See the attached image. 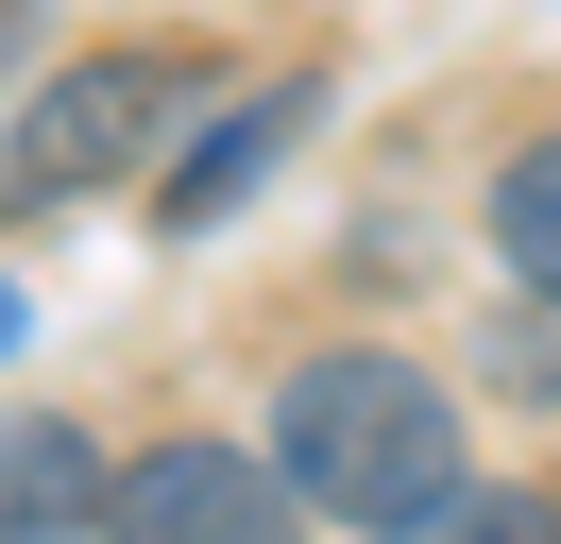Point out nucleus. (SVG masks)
Returning a JSON list of instances; mask_svg holds the SVG:
<instances>
[{"mask_svg":"<svg viewBox=\"0 0 561 544\" xmlns=\"http://www.w3.org/2000/svg\"><path fill=\"white\" fill-rule=\"evenodd\" d=\"M273 476L323 528H409V510L459 494V392L409 340H323V358L273 374Z\"/></svg>","mask_w":561,"mask_h":544,"instance_id":"f257e3e1","label":"nucleus"},{"mask_svg":"<svg viewBox=\"0 0 561 544\" xmlns=\"http://www.w3.org/2000/svg\"><path fill=\"white\" fill-rule=\"evenodd\" d=\"M187 102H205L187 52H85V68H51V86L18 102V136H0V222H51V204L119 188Z\"/></svg>","mask_w":561,"mask_h":544,"instance_id":"f03ea898","label":"nucleus"},{"mask_svg":"<svg viewBox=\"0 0 561 544\" xmlns=\"http://www.w3.org/2000/svg\"><path fill=\"white\" fill-rule=\"evenodd\" d=\"M85 544H307V494L273 476V442H153L119 460Z\"/></svg>","mask_w":561,"mask_h":544,"instance_id":"7ed1b4c3","label":"nucleus"},{"mask_svg":"<svg viewBox=\"0 0 561 544\" xmlns=\"http://www.w3.org/2000/svg\"><path fill=\"white\" fill-rule=\"evenodd\" d=\"M103 494H119V460L69 408H0V544H85Z\"/></svg>","mask_w":561,"mask_h":544,"instance_id":"20e7f679","label":"nucleus"},{"mask_svg":"<svg viewBox=\"0 0 561 544\" xmlns=\"http://www.w3.org/2000/svg\"><path fill=\"white\" fill-rule=\"evenodd\" d=\"M323 120V86H255V102H205V120H187V154L153 170V204H171V222H221V204L255 188V170L289 154V136Z\"/></svg>","mask_w":561,"mask_h":544,"instance_id":"39448f33","label":"nucleus"},{"mask_svg":"<svg viewBox=\"0 0 561 544\" xmlns=\"http://www.w3.org/2000/svg\"><path fill=\"white\" fill-rule=\"evenodd\" d=\"M477 222H493V272L561 324V136H511V154H493V204H477Z\"/></svg>","mask_w":561,"mask_h":544,"instance_id":"423d86ee","label":"nucleus"},{"mask_svg":"<svg viewBox=\"0 0 561 544\" xmlns=\"http://www.w3.org/2000/svg\"><path fill=\"white\" fill-rule=\"evenodd\" d=\"M375 544H561V494H493V476H459L443 510H409V528H375Z\"/></svg>","mask_w":561,"mask_h":544,"instance_id":"0eeeda50","label":"nucleus"}]
</instances>
